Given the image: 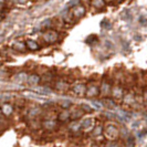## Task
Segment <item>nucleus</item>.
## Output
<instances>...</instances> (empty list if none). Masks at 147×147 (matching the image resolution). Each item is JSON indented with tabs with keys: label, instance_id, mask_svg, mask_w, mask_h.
Wrapping results in <instances>:
<instances>
[{
	"label": "nucleus",
	"instance_id": "nucleus-12",
	"mask_svg": "<svg viewBox=\"0 0 147 147\" xmlns=\"http://www.w3.org/2000/svg\"><path fill=\"white\" fill-rule=\"evenodd\" d=\"M40 76L38 74H30L28 76V83L31 85H38L40 83Z\"/></svg>",
	"mask_w": 147,
	"mask_h": 147
},
{
	"label": "nucleus",
	"instance_id": "nucleus-16",
	"mask_svg": "<svg viewBox=\"0 0 147 147\" xmlns=\"http://www.w3.org/2000/svg\"><path fill=\"white\" fill-rule=\"evenodd\" d=\"M123 101L127 105H132V103H134V101H135L134 94H132V93H126L125 95H124V97H123Z\"/></svg>",
	"mask_w": 147,
	"mask_h": 147
},
{
	"label": "nucleus",
	"instance_id": "nucleus-18",
	"mask_svg": "<svg viewBox=\"0 0 147 147\" xmlns=\"http://www.w3.org/2000/svg\"><path fill=\"white\" fill-rule=\"evenodd\" d=\"M51 27H52V19H50V18H47V19H44L43 21L41 22V29L50 30Z\"/></svg>",
	"mask_w": 147,
	"mask_h": 147
},
{
	"label": "nucleus",
	"instance_id": "nucleus-8",
	"mask_svg": "<svg viewBox=\"0 0 147 147\" xmlns=\"http://www.w3.org/2000/svg\"><path fill=\"white\" fill-rule=\"evenodd\" d=\"M112 94L115 98H123L124 97V91L121 86H113L112 88Z\"/></svg>",
	"mask_w": 147,
	"mask_h": 147
},
{
	"label": "nucleus",
	"instance_id": "nucleus-7",
	"mask_svg": "<svg viewBox=\"0 0 147 147\" xmlns=\"http://www.w3.org/2000/svg\"><path fill=\"white\" fill-rule=\"evenodd\" d=\"M26 45H27V48L31 50V51H36V50H39L40 49V45L38 44L37 41H34V40H32V39H27L26 40Z\"/></svg>",
	"mask_w": 147,
	"mask_h": 147
},
{
	"label": "nucleus",
	"instance_id": "nucleus-28",
	"mask_svg": "<svg viewBox=\"0 0 147 147\" xmlns=\"http://www.w3.org/2000/svg\"><path fill=\"white\" fill-rule=\"evenodd\" d=\"M64 86H65L66 88H69V85H67L66 83H64V82H59V83L57 84V88H58V90H61V88H64Z\"/></svg>",
	"mask_w": 147,
	"mask_h": 147
},
{
	"label": "nucleus",
	"instance_id": "nucleus-26",
	"mask_svg": "<svg viewBox=\"0 0 147 147\" xmlns=\"http://www.w3.org/2000/svg\"><path fill=\"white\" fill-rule=\"evenodd\" d=\"M110 88H111L110 84H109V83H104L103 82V84H102V86L100 88V90H101V92H102V93L107 94V93H109V91H110Z\"/></svg>",
	"mask_w": 147,
	"mask_h": 147
},
{
	"label": "nucleus",
	"instance_id": "nucleus-22",
	"mask_svg": "<svg viewBox=\"0 0 147 147\" xmlns=\"http://www.w3.org/2000/svg\"><path fill=\"white\" fill-rule=\"evenodd\" d=\"M60 105H61L62 109L66 110V109H69L72 105V102L70 100H62V101H60Z\"/></svg>",
	"mask_w": 147,
	"mask_h": 147
},
{
	"label": "nucleus",
	"instance_id": "nucleus-21",
	"mask_svg": "<svg viewBox=\"0 0 147 147\" xmlns=\"http://www.w3.org/2000/svg\"><path fill=\"white\" fill-rule=\"evenodd\" d=\"M101 27H102L103 29L109 30V29L112 28V23H111L110 20H107V19H103V20L101 21Z\"/></svg>",
	"mask_w": 147,
	"mask_h": 147
},
{
	"label": "nucleus",
	"instance_id": "nucleus-25",
	"mask_svg": "<svg viewBox=\"0 0 147 147\" xmlns=\"http://www.w3.org/2000/svg\"><path fill=\"white\" fill-rule=\"evenodd\" d=\"M91 104H92V105H94L93 107L96 109L97 111H100V110H102V109H103V104H102V102H100V101L92 100V101H91Z\"/></svg>",
	"mask_w": 147,
	"mask_h": 147
},
{
	"label": "nucleus",
	"instance_id": "nucleus-19",
	"mask_svg": "<svg viewBox=\"0 0 147 147\" xmlns=\"http://www.w3.org/2000/svg\"><path fill=\"white\" fill-rule=\"evenodd\" d=\"M102 104H103V106H107V107H111V109H113V107H115L116 106V104L114 102V100H112V98H104L103 101H102Z\"/></svg>",
	"mask_w": 147,
	"mask_h": 147
},
{
	"label": "nucleus",
	"instance_id": "nucleus-10",
	"mask_svg": "<svg viewBox=\"0 0 147 147\" xmlns=\"http://www.w3.org/2000/svg\"><path fill=\"white\" fill-rule=\"evenodd\" d=\"M42 126H43L45 129H49V131H52L57 127V122L55 121H52V119H45L42 123Z\"/></svg>",
	"mask_w": 147,
	"mask_h": 147
},
{
	"label": "nucleus",
	"instance_id": "nucleus-14",
	"mask_svg": "<svg viewBox=\"0 0 147 147\" xmlns=\"http://www.w3.org/2000/svg\"><path fill=\"white\" fill-rule=\"evenodd\" d=\"M22 94L28 98H33V100H42L43 98V95H41L39 93H33V92H23Z\"/></svg>",
	"mask_w": 147,
	"mask_h": 147
},
{
	"label": "nucleus",
	"instance_id": "nucleus-29",
	"mask_svg": "<svg viewBox=\"0 0 147 147\" xmlns=\"http://www.w3.org/2000/svg\"><path fill=\"white\" fill-rule=\"evenodd\" d=\"M39 112H40V110H31L29 112V115H31V116H36L37 114H39Z\"/></svg>",
	"mask_w": 147,
	"mask_h": 147
},
{
	"label": "nucleus",
	"instance_id": "nucleus-3",
	"mask_svg": "<svg viewBox=\"0 0 147 147\" xmlns=\"http://www.w3.org/2000/svg\"><path fill=\"white\" fill-rule=\"evenodd\" d=\"M100 88L96 85V84H90L86 86V93H85V95L88 96V97H95V96L98 95V93H100Z\"/></svg>",
	"mask_w": 147,
	"mask_h": 147
},
{
	"label": "nucleus",
	"instance_id": "nucleus-27",
	"mask_svg": "<svg viewBox=\"0 0 147 147\" xmlns=\"http://www.w3.org/2000/svg\"><path fill=\"white\" fill-rule=\"evenodd\" d=\"M81 110L83 111V112H88V113H91V112L93 111V109H92L90 105H86V104H82Z\"/></svg>",
	"mask_w": 147,
	"mask_h": 147
},
{
	"label": "nucleus",
	"instance_id": "nucleus-30",
	"mask_svg": "<svg viewBox=\"0 0 147 147\" xmlns=\"http://www.w3.org/2000/svg\"><path fill=\"white\" fill-rule=\"evenodd\" d=\"M5 6H6V2H5V1H0V11L3 9Z\"/></svg>",
	"mask_w": 147,
	"mask_h": 147
},
{
	"label": "nucleus",
	"instance_id": "nucleus-24",
	"mask_svg": "<svg viewBox=\"0 0 147 147\" xmlns=\"http://www.w3.org/2000/svg\"><path fill=\"white\" fill-rule=\"evenodd\" d=\"M92 6L95 7L96 9H102V8L105 7V2H104V1H101V0H96V1H93V2H92Z\"/></svg>",
	"mask_w": 147,
	"mask_h": 147
},
{
	"label": "nucleus",
	"instance_id": "nucleus-15",
	"mask_svg": "<svg viewBox=\"0 0 147 147\" xmlns=\"http://www.w3.org/2000/svg\"><path fill=\"white\" fill-rule=\"evenodd\" d=\"M70 117H71V113L66 110H64L59 114V119L61 122H66V121L70 119Z\"/></svg>",
	"mask_w": 147,
	"mask_h": 147
},
{
	"label": "nucleus",
	"instance_id": "nucleus-1",
	"mask_svg": "<svg viewBox=\"0 0 147 147\" xmlns=\"http://www.w3.org/2000/svg\"><path fill=\"white\" fill-rule=\"evenodd\" d=\"M42 38H43L44 42H47V43H53V42H55V41L58 40L59 34H58V32H57V31L50 29V30L44 31Z\"/></svg>",
	"mask_w": 147,
	"mask_h": 147
},
{
	"label": "nucleus",
	"instance_id": "nucleus-4",
	"mask_svg": "<svg viewBox=\"0 0 147 147\" xmlns=\"http://www.w3.org/2000/svg\"><path fill=\"white\" fill-rule=\"evenodd\" d=\"M85 12H86V9L83 7V6H81V5H79V6H76V7L72 8V15H73V17L78 18V19H80V18H82V17H84Z\"/></svg>",
	"mask_w": 147,
	"mask_h": 147
},
{
	"label": "nucleus",
	"instance_id": "nucleus-5",
	"mask_svg": "<svg viewBox=\"0 0 147 147\" xmlns=\"http://www.w3.org/2000/svg\"><path fill=\"white\" fill-rule=\"evenodd\" d=\"M81 124H82V128H83L84 131H88V132L95 127V125H94V119H93V118H86V119H84L83 122H81Z\"/></svg>",
	"mask_w": 147,
	"mask_h": 147
},
{
	"label": "nucleus",
	"instance_id": "nucleus-20",
	"mask_svg": "<svg viewBox=\"0 0 147 147\" xmlns=\"http://www.w3.org/2000/svg\"><path fill=\"white\" fill-rule=\"evenodd\" d=\"M102 133H104V127L102 125H96L94 127V131H93V134H94V136H100V135H102Z\"/></svg>",
	"mask_w": 147,
	"mask_h": 147
},
{
	"label": "nucleus",
	"instance_id": "nucleus-11",
	"mask_svg": "<svg viewBox=\"0 0 147 147\" xmlns=\"http://www.w3.org/2000/svg\"><path fill=\"white\" fill-rule=\"evenodd\" d=\"M73 91L75 92V94H78V95H83V94H85L86 93V86L84 85V84H76L75 86L73 88Z\"/></svg>",
	"mask_w": 147,
	"mask_h": 147
},
{
	"label": "nucleus",
	"instance_id": "nucleus-17",
	"mask_svg": "<svg viewBox=\"0 0 147 147\" xmlns=\"http://www.w3.org/2000/svg\"><path fill=\"white\" fill-rule=\"evenodd\" d=\"M13 49L18 52H24L27 49V45L23 42H15L13 43Z\"/></svg>",
	"mask_w": 147,
	"mask_h": 147
},
{
	"label": "nucleus",
	"instance_id": "nucleus-6",
	"mask_svg": "<svg viewBox=\"0 0 147 147\" xmlns=\"http://www.w3.org/2000/svg\"><path fill=\"white\" fill-rule=\"evenodd\" d=\"M28 76L29 75L26 72H19L13 76V81L17 83H26V82H28Z\"/></svg>",
	"mask_w": 147,
	"mask_h": 147
},
{
	"label": "nucleus",
	"instance_id": "nucleus-2",
	"mask_svg": "<svg viewBox=\"0 0 147 147\" xmlns=\"http://www.w3.org/2000/svg\"><path fill=\"white\" fill-rule=\"evenodd\" d=\"M104 134L106 135L107 138L115 140V138H117V136L119 135V132H118V129L114 125H107L104 128Z\"/></svg>",
	"mask_w": 147,
	"mask_h": 147
},
{
	"label": "nucleus",
	"instance_id": "nucleus-31",
	"mask_svg": "<svg viewBox=\"0 0 147 147\" xmlns=\"http://www.w3.org/2000/svg\"><path fill=\"white\" fill-rule=\"evenodd\" d=\"M1 114H2V113H0V121H1Z\"/></svg>",
	"mask_w": 147,
	"mask_h": 147
},
{
	"label": "nucleus",
	"instance_id": "nucleus-9",
	"mask_svg": "<svg viewBox=\"0 0 147 147\" xmlns=\"http://www.w3.org/2000/svg\"><path fill=\"white\" fill-rule=\"evenodd\" d=\"M1 113L5 115V116H10L12 113H13V106L10 105V104H3L1 106Z\"/></svg>",
	"mask_w": 147,
	"mask_h": 147
},
{
	"label": "nucleus",
	"instance_id": "nucleus-32",
	"mask_svg": "<svg viewBox=\"0 0 147 147\" xmlns=\"http://www.w3.org/2000/svg\"><path fill=\"white\" fill-rule=\"evenodd\" d=\"M93 147H97V146H93Z\"/></svg>",
	"mask_w": 147,
	"mask_h": 147
},
{
	"label": "nucleus",
	"instance_id": "nucleus-23",
	"mask_svg": "<svg viewBox=\"0 0 147 147\" xmlns=\"http://www.w3.org/2000/svg\"><path fill=\"white\" fill-rule=\"evenodd\" d=\"M97 42V37H96L95 34H91V36H88L86 38V43L91 44V45H93L94 43Z\"/></svg>",
	"mask_w": 147,
	"mask_h": 147
},
{
	"label": "nucleus",
	"instance_id": "nucleus-13",
	"mask_svg": "<svg viewBox=\"0 0 147 147\" xmlns=\"http://www.w3.org/2000/svg\"><path fill=\"white\" fill-rule=\"evenodd\" d=\"M81 127H82L81 122H76V121H73V122H71V123L69 124V128H70V131H71V132H73V133L79 132Z\"/></svg>",
	"mask_w": 147,
	"mask_h": 147
}]
</instances>
